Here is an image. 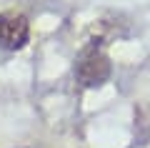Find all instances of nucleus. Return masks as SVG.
Returning a JSON list of instances; mask_svg holds the SVG:
<instances>
[{
	"mask_svg": "<svg viewBox=\"0 0 150 148\" xmlns=\"http://www.w3.org/2000/svg\"><path fill=\"white\" fill-rule=\"evenodd\" d=\"M110 60L98 45H88L75 63V75L85 88H98L110 78Z\"/></svg>",
	"mask_w": 150,
	"mask_h": 148,
	"instance_id": "obj_1",
	"label": "nucleus"
},
{
	"mask_svg": "<svg viewBox=\"0 0 150 148\" xmlns=\"http://www.w3.org/2000/svg\"><path fill=\"white\" fill-rule=\"evenodd\" d=\"M30 40V23L23 13H0V48L20 50Z\"/></svg>",
	"mask_w": 150,
	"mask_h": 148,
	"instance_id": "obj_2",
	"label": "nucleus"
}]
</instances>
